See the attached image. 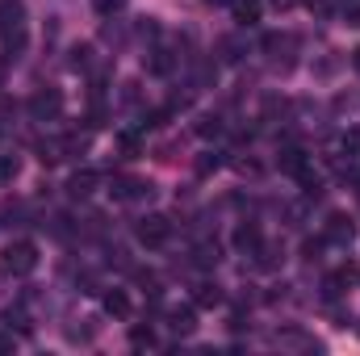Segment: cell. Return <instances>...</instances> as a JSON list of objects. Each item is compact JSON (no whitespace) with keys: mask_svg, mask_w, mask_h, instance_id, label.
Wrapping results in <instances>:
<instances>
[{"mask_svg":"<svg viewBox=\"0 0 360 356\" xmlns=\"http://www.w3.org/2000/svg\"><path fill=\"white\" fill-rule=\"evenodd\" d=\"M0 265H4V272H13V276H30V272L38 268V248H34L30 239H13V243L0 252Z\"/></svg>","mask_w":360,"mask_h":356,"instance_id":"obj_1","label":"cell"},{"mask_svg":"<svg viewBox=\"0 0 360 356\" xmlns=\"http://www.w3.org/2000/svg\"><path fill=\"white\" fill-rule=\"evenodd\" d=\"M139 243H147V248H164L168 243V235H172V222L164 218V214H147V218H139Z\"/></svg>","mask_w":360,"mask_h":356,"instance_id":"obj_2","label":"cell"},{"mask_svg":"<svg viewBox=\"0 0 360 356\" xmlns=\"http://www.w3.org/2000/svg\"><path fill=\"white\" fill-rule=\"evenodd\" d=\"M30 113L38 117V122H51V117H59L63 113V96H59V89H42L30 96Z\"/></svg>","mask_w":360,"mask_h":356,"instance_id":"obj_3","label":"cell"},{"mask_svg":"<svg viewBox=\"0 0 360 356\" xmlns=\"http://www.w3.org/2000/svg\"><path fill=\"white\" fill-rule=\"evenodd\" d=\"M109 193H113L117 201H130V197H147L151 184H143V180H134V177H113L109 180Z\"/></svg>","mask_w":360,"mask_h":356,"instance_id":"obj_4","label":"cell"},{"mask_svg":"<svg viewBox=\"0 0 360 356\" xmlns=\"http://www.w3.org/2000/svg\"><path fill=\"white\" fill-rule=\"evenodd\" d=\"M352 281H360V268H356V265H344L335 276H327V285H323V289H327V298H340V293H344Z\"/></svg>","mask_w":360,"mask_h":356,"instance_id":"obj_5","label":"cell"},{"mask_svg":"<svg viewBox=\"0 0 360 356\" xmlns=\"http://www.w3.org/2000/svg\"><path fill=\"white\" fill-rule=\"evenodd\" d=\"M21 21H25V8H21L17 0H0V34L21 30Z\"/></svg>","mask_w":360,"mask_h":356,"instance_id":"obj_6","label":"cell"},{"mask_svg":"<svg viewBox=\"0 0 360 356\" xmlns=\"http://www.w3.org/2000/svg\"><path fill=\"white\" fill-rule=\"evenodd\" d=\"M96 184H101V172L80 168V172H72V180H68V193H72V197H89Z\"/></svg>","mask_w":360,"mask_h":356,"instance_id":"obj_7","label":"cell"},{"mask_svg":"<svg viewBox=\"0 0 360 356\" xmlns=\"http://www.w3.org/2000/svg\"><path fill=\"white\" fill-rule=\"evenodd\" d=\"M101 306H105V314H113V319H126V314H130V298H126L122 289H109V293L101 298Z\"/></svg>","mask_w":360,"mask_h":356,"instance_id":"obj_8","label":"cell"},{"mask_svg":"<svg viewBox=\"0 0 360 356\" xmlns=\"http://www.w3.org/2000/svg\"><path fill=\"white\" fill-rule=\"evenodd\" d=\"M168 327H172L176 336H193V331H197V314H193V306L172 310V314H168Z\"/></svg>","mask_w":360,"mask_h":356,"instance_id":"obj_9","label":"cell"},{"mask_svg":"<svg viewBox=\"0 0 360 356\" xmlns=\"http://www.w3.org/2000/svg\"><path fill=\"white\" fill-rule=\"evenodd\" d=\"M356 235V227L344 218V214H331V222H327V239H335V243H348Z\"/></svg>","mask_w":360,"mask_h":356,"instance_id":"obj_10","label":"cell"},{"mask_svg":"<svg viewBox=\"0 0 360 356\" xmlns=\"http://www.w3.org/2000/svg\"><path fill=\"white\" fill-rule=\"evenodd\" d=\"M281 168L297 177V172L306 168V155H302V147H285V151H281Z\"/></svg>","mask_w":360,"mask_h":356,"instance_id":"obj_11","label":"cell"},{"mask_svg":"<svg viewBox=\"0 0 360 356\" xmlns=\"http://www.w3.org/2000/svg\"><path fill=\"white\" fill-rule=\"evenodd\" d=\"M235 248H239V252H256V248H260V231H256V227H239V231H235Z\"/></svg>","mask_w":360,"mask_h":356,"instance_id":"obj_12","label":"cell"},{"mask_svg":"<svg viewBox=\"0 0 360 356\" xmlns=\"http://www.w3.org/2000/svg\"><path fill=\"white\" fill-rule=\"evenodd\" d=\"M235 17H239V25H256L260 21V4L256 0H239L235 4Z\"/></svg>","mask_w":360,"mask_h":356,"instance_id":"obj_13","label":"cell"},{"mask_svg":"<svg viewBox=\"0 0 360 356\" xmlns=\"http://www.w3.org/2000/svg\"><path fill=\"white\" fill-rule=\"evenodd\" d=\"M147 72H151V76H168V72H172V55H168V51H151Z\"/></svg>","mask_w":360,"mask_h":356,"instance_id":"obj_14","label":"cell"},{"mask_svg":"<svg viewBox=\"0 0 360 356\" xmlns=\"http://www.w3.org/2000/svg\"><path fill=\"white\" fill-rule=\"evenodd\" d=\"M218 302H222V289H218V285H197L193 306H218Z\"/></svg>","mask_w":360,"mask_h":356,"instance_id":"obj_15","label":"cell"},{"mask_svg":"<svg viewBox=\"0 0 360 356\" xmlns=\"http://www.w3.org/2000/svg\"><path fill=\"white\" fill-rule=\"evenodd\" d=\"M218 168H222V151H201L197 172H201V177H210V172H218Z\"/></svg>","mask_w":360,"mask_h":356,"instance_id":"obj_16","label":"cell"},{"mask_svg":"<svg viewBox=\"0 0 360 356\" xmlns=\"http://www.w3.org/2000/svg\"><path fill=\"white\" fill-rule=\"evenodd\" d=\"M193 260L201 268H210V265H218V243H201L197 252H193Z\"/></svg>","mask_w":360,"mask_h":356,"instance_id":"obj_17","label":"cell"},{"mask_svg":"<svg viewBox=\"0 0 360 356\" xmlns=\"http://www.w3.org/2000/svg\"><path fill=\"white\" fill-rule=\"evenodd\" d=\"M117 147H122L126 160H134L139 155V134H117Z\"/></svg>","mask_w":360,"mask_h":356,"instance_id":"obj_18","label":"cell"},{"mask_svg":"<svg viewBox=\"0 0 360 356\" xmlns=\"http://www.w3.org/2000/svg\"><path fill=\"white\" fill-rule=\"evenodd\" d=\"M130 344H134V348H151V344H155L151 327H134V331H130Z\"/></svg>","mask_w":360,"mask_h":356,"instance_id":"obj_19","label":"cell"},{"mask_svg":"<svg viewBox=\"0 0 360 356\" xmlns=\"http://www.w3.org/2000/svg\"><path fill=\"white\" fill-rule=\"evenodd\" d=\"M218 130H222L218 117H197V134H201V139H210V134H218Z\"/></svg>","mask_w":360,"mask_h":356,"instance_id":"obj_20","label":"cell"},{"mask_svg":"<svg viewBox=\"0 0 360 356\" xmlns=\"http://www.w3.org/2000/svg\"><path fill=\"white\" fill-rule=\"evenodd\" d=\"M340 13L348 17V25H360V0H340Z\"/></svg>","mask_w":360,"mask_h":356,"instance_id":"obj_21","label":"cell"},{"mask_svg":"<svg viewBox=\"0 0 360 356\" xmlns=\"http://www.w3.org/2000/svg\"><path fill=\"white\" fill-rule=\"evenodd\" d=\"M92 8H96L101 17H113L117 8H126V0H92Z\"/></svg>","mask_w":360,"mask_h":356,"instance_id":"obj_22","label":"cell"},{"mask_svg":"<svg viewBox=\"0 0 360 356\" xmlns=\"http://www.w3.org/2000/svg\"><path fill=\"white\" fill-rule=\"evenodd\" d=\"M13 177H17V160L13 155H0V184H8Z\"/></svg>","mask_w":360,"mask_h":356,"instance_id":"obj_23","label":"cell"},{"mask_svg":"<svg viewBox=\"0 0 360 356\" xmlns=\"http://www.w3.org/2000/svg\"><path fill=\"white\" fill-rule=\"evenodd\" d=\"M4 319H8V327H17V331H30V323H25V310L17 306V310H4Z\"/></svg>","mask_w":360,"mask_h":356,"instance_id":"obj_24","label":"cell"},{"mask_svg":"<svg viewBox=\"0 0 360 356\" xmlns=\"http://www.w3.org/2000/svg\"><path fill=\"white\" fill-rule=\"evenodd\" d=\"M344 151H348V155L360 151V130H348V134H344Z\"/></svg>","mask_w":360,"mask_h":356,"instance_id":"obj_25","label":"cell"},{"mask_svg":"<svg viewBox=\"0 0 360 356\" xmlns=\"http://www.w3.org/2000/svg\"><path fill=\"white\" fill-rule=\"evenodd\" d=\"M306 8H310V13H319V17H327V13H331V4H327V0H306Z\"/></svg>","mask_w":360,"mask_h":356,"instance_id":"obj_26","label":"cell"},{"mask_svg":"<svg viewBox=\"0 0 360 356\" xmlns=\"http://www.w3.org/2000/svg\"><path fill=\"white\" fill-rule=\"evenodd\" d=\"M17 348V340H13V331H0V356L4 352H13Z\"/></svg>","mask_w":360,"mask_h":356,"instance_id":"obj_27","label":"cell"},{"mask_svg":"<svg viewBox=\"0 0 360 356\" xmlns=\"http://www.w3.org/2000/svg\"><path fill=\"white\" fill-rule=\"evenodd\" d=\"M235 168H239V172H252V177L260 172V164H256V160H235Z\"/></svg>","mask_w":360,"mask_h":356,"instance_id":"obj_28","label":"cell"},{"mask_svg":"<svg viewBox=\"0 0 360 356\" xmlns=\"http://www.w3.org/2000/svg\"><path fill=\"white\" fill-rule=\"evenodd\" d=\"M352 68H356V72H360V46H356V51H352Z\"/></svg>","mask_w":360,"mask_h":356,"instance_id":"obj_29","label":"cell"},{"mask_svg":"<svg viewBox=\"0 0 360 356\" xmlns=\"http://www.w3.org/2000/svg\"><path fill=\"white\" fill-rule=\"evenodd\" d=\"M205 4H226V0H205Z\"/></svg>","mask_w":360,"mask_h":356,"instance_id":"obj_30","label":"cell"},{"mask_svg":"<svg viewBox=\"0 0 360 356\" xmlns=\"http://www.w3.org/2000/svg\"><path fill=\"white\" fill-rule=\"evenodd\" d=\"M0 84H4V63H0Z\"/></svg>","mask_w":360,"mask_h":356,"instance_id":"obj_31","label":"cell"},{"mask_svg":"<svg viewBox=\"0 0 360 356\" xmlns=\"http://www.w3.org/2000/svg\"><path fill=\"white\" fill-rule=\"evenodd\" d=\"M356 336H360V327H356Z\"/></svg>","mask_w":360,"mask_h":356,"instance_id":"obj_32","label":"cell"}]
</instances>
